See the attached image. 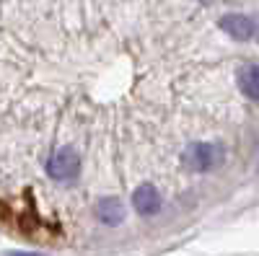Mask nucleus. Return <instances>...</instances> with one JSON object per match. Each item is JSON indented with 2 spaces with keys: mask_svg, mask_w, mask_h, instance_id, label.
I'll return each mask as SVG.
<instances>
[{
  "mask_svg": "<svg viewBox=\"0 0 259 256\" xmlns=\"http://www.w3.org/2000/svg\"><path fill=\"white\" fill-rule=\"evenodd\" d=\"M184 166L189 171H210L223 161V150L218 145H210V142H194L184 150Z\"/></svg>",
  "mask_w": 259,
  "mask_h": 256,
  "instance_id": "nucleus-1",
  "label": "nucleus"
},
{
  "mask_svg": "<svg viewBox=\"0 0 259 256\" xmlns=\"http://www.w3.org/2000/svg\"><path fill=\"white\" fill-rule=\"evenodd\" d=\"M80 168V158L73 147H57L47 161V174L55 181H70Z\"/></svg>",
  "mask_w": 259,
  "mask_h": 256,
  "instance_id": "nucleus-2",
  "label": "nucleus"
},
{
  "mask_svg": "<svg viewBox=\"0 0 259 256\" xmlns=\"http://www.w3.org/2000/svg\"><path fill=\"white\" fill-rule=\"evenodd\" d=\"M221 29H223L231 39H236V41H249V39L254 36V31H256V24H254L249 16L228 13V16L221 18Z\"/></svg>",
  "mask_w": 259,
  "mask_h": 256,
  "instance_id": "nucleus-3",
  "label": "nucleus"
},
{
  "mask_svg": "<svg viewBox=\"0 0 259 256\" xmlns=\"http://www.w3.org/2000/svg\"><path fill=\"white\" fill-rule=\"evenodd\" d=\"M133 204L135 210L140 212V215H156V212L161 210V197H158V191L150 186V184H143L135 189V194H133Z\"/></svg>",
  "mask_w": 259,
  "mask_h": 256,
  "instance_id": "nucleus-4",
  "label": "nucleus"
},
{
  "mask_svg": "<svg viewBox=\"0 0 259 256\" xmlns=\"http://www.w3.org/2000/svg\"><path fill=\"white\" fill-rule=\"evenodd\" d=\"M96 215L104 225H119L124 220V204L117 197H104L96 204Z\"/></svg>",
  "mask_w": 259,
  "mask_h": 256,
  "instance_id": "nucleus-5",
  "label": "nucleus"
},
{
  "mask_svg": "<svg viewBox=\"0 0 259 256\" xmlns=\"http://www.w3.org/2000/svg\"><path fill=\"white\" fill-rule=\"evenodd\" d=\"M239 85H241V93L249 101L259 98V70H256L254 62H249V65H244L239 70Z\"/></svg>",
  "mask_w": 259,
  "mask_h": 256,
  "instance_id": "nucleus-6",
  "label": "nucleus"
},
{
  "mask_svg": "<svg viewBox=\"0 0 259 256\" xmlns=\"http://www.w3.org/2000/svg\"><path fill=\"white\" fill-rule=\"evenodd\" d=\"M6 256H39V253H31V251H11Z\"/></svg>",
  "mask_w": 259,
  "mask_h": 256,
  "instance_id": "nucleus-7",
  "label": "nucleus"
}]
</instances>
